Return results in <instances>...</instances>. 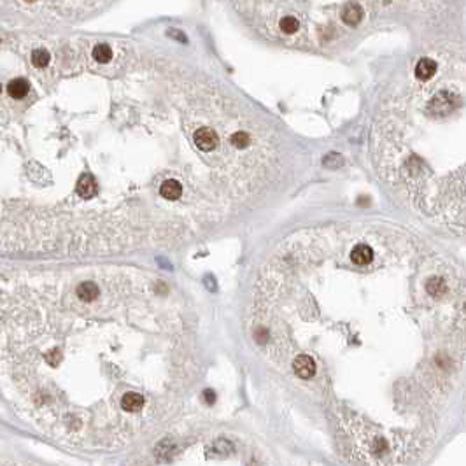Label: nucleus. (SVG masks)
<instances>
[{"instance_id":"nucleus-1","label":"nucleus","mask_w":466,"mask_h":466,"mask_svg":"<svg viewBox=\"0 0 466 466\" xmlns=\"http://www.w3.org/2000/svg\"><path fill=\"white\" fill-rule=\"evenodd\" d=\"M193 140H195V146L198 149H202V151H212V149H216L217 144H219V137H217L216 132L209 126L198 128L193 135Z\"/></svg>"},{"instance_id":"nucleus-2","label":"nucleus","mask_w":466,"mask_h":466,"mask_svg":"<svg viewBox=\"0 0 466 466\" xmlns=\"http://www.w3.org/2000/svg\"><path fill=\"white\" fill-rule=\"evenodd\" d=\"M293 370L300 379H310L315 374V363L310 356L302 354V356H296L293 360Z\"/></svg>"},{"instance_id":"nucleus-3","label":"nucleus","mask_w":466,"mask_h":466,"mask_svg":"<svg viewBox=\"0 0 466 466\" xmlns=\"http://www.w3.org/2000/svg\"><path fill=\"white\" fill-rule=\"evenodd\" d=\"M97 188L98 186H97L95 177H93L91 174H83L79 177L76 190H78V195L81 198H91V196H95V193H97Z\"/></svg>"},{"instance_id":"nucleus-4","label":"nucleus","mask_w":466,"mask_h":466,"mask_svg":"<svg viewBox=\"0 0 466 466\" xmlns=\"http://www.w3.org/2000/svg\"><path fill=\"white\" fill-rule=\"evenodd\" d=\"M437 70H438V65L435 60L422 58V60H419V63L416 65V78L419 81H427L437 74Z\"/></svg>"},{"instance_id":"nucleus-5","label":"nucleus","mask_w":466,"mask_h":466,"mask_svg":"<svg viewBox=\"0 0 466 466\" xmlns=\"http://www.w3.org/2000/svg\"><path fill=\"white\" fill-rule=\"evenodd\" d=\"M350 259H352V263L360 265V267H365V265H368L371 259H374V249H371L370 246H366V244H358V246L350 251Z\"/></svg>"},{"instance_id":"nucleus-6","label":"nucleus","mask_w":466,"mask_h":466,"mask_svg":"<svg viewBox=\"0 0 466 466\" xmlns=\"http://www.w3.org/2000/svg\"><path fill=\"white\" fill-rule=\"evenodd\" d=\"M160 193L163 196L165 200H170V202H174V200H179L182 195V186L179 181H175V179H169V181H165L163 184L160 188Z\"/></svg>"},{"instance_id":"nucleus-7","label":"nucleus","mask_w":466,"mask_h":466,"mask_svg":"<svg viewBox=\"0 0 466 466\" xmlns=\"http://www.w3.org/2000/svg\"><path fill=\"white\" fill-rule=\"evenodd\" d=\"M361 18H363L361 6H358V4H354V2L347 4L344 12H342V20H344V23L349 25V27H356V25L361 21Z\"/></svg>"},{"instance_id":"nucleus-8","label":"nucleus","mask_w":466,"mask_h":466,"mask_svg":"<svg viewBox=\"0 0 466 466\" xmlns=\"http://www.w3.org/2000/svg\"><path fill=\"white\" fill-rule=\"evenodd\" d=\"M121 407L125 412H139L144 407V398L139 393H126L121 398Z\"/></svg>"},{"instance_id":"nucleus-9","label":"nucleus","mask_w":466,"mask_h":466,"mask_svg":"<svg viewBox=\"0 0 466 466\" xmlns=\"http://www.w3.org/2000/svg\"><path fill=\"white\" fill-rule=\"evenodd\" d=\"M76 293H78V298L83 302H93L98 298V286L95 282H83V284L78 286V289H76Z\"/></svg>"},{"instance_id":"nucleus-10","label":"nucleus","mask_w":466,"mask_h":466,"mask_svg":"<svg viewBox=\"0 0 466 466\" xmlns=\"http://www.w3.org/2000/svg\"><path fill=\"white\" fill-rule=\"evenodd\" d=\"M28 89H30V84H28V81L27 79H23V78H18V79H12L9 84H7V91H9V95L12 97V98H25L27 97V93H28Z\"/></svg>"},{"instance_id":"nucleus-11","label":"nucleus","mask_w":466,"mask_h":466,"mask_svg":"<svg viewBox=\"0 0 466 466\" xmlns=\"http://www.w3.org/2000/svg\"><path fill=\"white\" fill-rule=\"evenodd\" d=\"M426 289H427V293H430L431 296H435V298L442 296V294L447 291L445 281L440 279V277H431V279L427 281V284H426Z\"/></svg>"},{"instance_id":"nucleus-12","label":"nucleus","mask_w":466,"mask_h":466,"mask_svg":"<svg viewBox=\"0 0 466 466\" xmlns=\"http://www.w3.org/2000/svg\"><path fill=\"white\" fill-rule=\"evenodd\" d=\"M93 58H95L98 63L110 62V60H113V49H110L107 44H97L95 48H93Z\"/></svg>"},{"instance_id":"nucleus-13","label":"nucleus","mask_w":466,"mask_h":466,"mask_svg":"<svg viewBox=\"0 0 466 466\" xmlns=\"http://www.w3.org/2000/svg\"><path fill=\"white\" fill-rule=\"evenodd\" d=\"M49 60H51V57L46 49H35L32 53V63H33V67H37V68L46 67L49 63Z\"/></svg>"},{"instance_id":"nucleus-14","label":"nucleus","mask_w":466,"mask_h":466,"mask_svg":"<svg viewBox=\"0 0 466 466\" xmlns=\"http://www.w3.org/2000/svg\"><path fill=\"white\" fill-rule=\"evenodd\" d=\"M279 27L284 33H294V32H298V28H300V23H298V20L293 18V16H286V18L281 20Z\"/></svg>"},{"instance_id":"nucleus-15","label":"nucleus","mask_w":466,"mask_h":466,"mask_svg":"<svg viewBox=\"0 0 466 466\" xmlns=\"http://www.w3.org/2000/svg\"><path fill=\"white\" fill-rule=\"evenodd\" d=\"M230 142H232L235 147L244 149V147L249 146L251 139H249V135H247L246 132H235V134L230 137Z\"/></svg>"},{"instance_id":"nucleus-16","label":"nucleus","mask_w":466,"mask_h":466,"mask_svg":"<svg viewBox=\"0 0 466 466\" xmlns=\"http://www.w3.org/2000/svg\"><path fill=\"white\" fill-rule=\"evenodd\" d=\"M60 360H62V358H60V352H58L57 349L49 350V352L46 354V361H48L51 366H57L58 363H60Z\"/></svg>"},{"instance_id":"nucleus-17","label":"nucleus","mask_w":466,"mask_h":466,"mask_svg":"<svg viewBox=\"0 0 466 466\" xmlns=\"http://www.w3.org/2000/svg\"><path fill=\"white\" fill-rule=\"evenodd\" d=\"M203 395H205V400H207V403H214V398H216V395H214L211 389H207Z\"/></svg>"},{"instance_id":"nucleus-18","label":"nucleus","mask_w":466,"mask_h":466,"mask_svg":"<svg viewBox=\"0 0 466 466\" xmlns=\"http://www.w3.org/2000/svg\"><path fill=\"white\" fill-rule=\"evenodd\" d=\"M27 2H35V0H27Z\"/></svg>"},{"instance_id":"nucleus-19","label":"nucleus","mask_w":466,"mask_h":466,"mask_svg":"<svg viewBox=\"0 0 466 466\" xmlns=\"http://www.w3.org/2000/svg\"><path fill=\"white\" fill-rule=\"evenodd\" d=\"M0 91H2V86H0Z\"/></svg>"}]
</instances>
